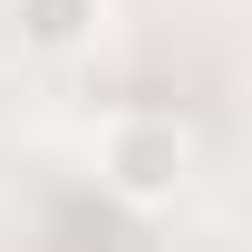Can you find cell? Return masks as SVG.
<instances>
[{
	"label": "cell",
	"mask_w": 252,
	"mask_h": 252,
	"mask_svg": "<svg viewBox=\"0 0 252 252\" xmlns=\"http://www.w3.org/2000/svg\"><path fill=\"white\" fill-rule=\"evenodd\" d=\"M97 175H107V194L117 204H175V194L194 185V136L175 117H117L107 126V146H97Z\"/></svg>",
	"instance_id": "6da1fadb"
},
{
	"label": "cell",
	"mask_w": 252,
	"mask_h": 252,
	"mask_svg": "<svg viewBox=\"0 0 252 252\" xmlns=\"http://www.w3.org/2000/svg\"><path fill=\"white\" fill-rule=\"evenodd\" d=\"M10 20H20V49L78 59V49H97V30H107V0H10Z\"/></svg>",
	"instance_id": "7a4b0ae2"
}]
</instances>
